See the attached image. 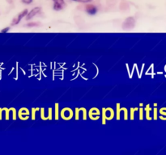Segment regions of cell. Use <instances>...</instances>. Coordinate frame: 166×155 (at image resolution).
Masks as SVG:
<instances>
[{"mask_svg": "<svg viewBox=\"0 0 166 155\" xmlns=\"http://www.w3.org/2000/svg\"><path fill=\"white\" fill-rule=\"evenodd\" d=\"M85 11L87 12V13L90 14V15H95L97 12V8L92 4H87L85 6Z\"/></svg>", "mask_w": 166, "mask_h": 155, "instance_id": "5", "label": "cell"}, {"mask_svg": "<svg viewBox=\"0 0 166 155\" xmlns=\"http://www.w3.org/2000/svg\"><path fill=\"white\" fill-rule=\"evenodd\" d=\"M9 27H6V28H4V29H2V31H1V32H7L9 31Z\"/></svg>", "mask_w": 166, "mask_h": 155, "instance_id": "9", "label": "cell"}, {"mask_svg": "<svg viewBox=\"0 0 166 155\" xmlns=\"http://www.w3.org/2000/svg\"><path fill=\"white\" fill-rule=\"evenodd\" d=\"M41 8L40 7H34L33 9L31 10V12H28L27 16H26V20H30L31 19L33 18L36 15H37L39 12H41Z\"/></svg>", "mask_w": 166, "mask_h": 155, "instance_id": "4", "label": "cell"}, {"mask_svg": "<svg viewBox=\"0 0 166 155\" xmlns=\"http://www.w3.org/2000/svg\"><path fill=\"white\" fill-rule=\"evenodd\" d=\"M28 12V10L25 9L24 10L23 12H21V13L18 14V15L13 19V20H12V25H16V24H18V23H20V21L21 20V19L24 18L25 16H27Z\"/></svg>", "mask_w": 166, "mask_h": 155, "instance_id": "2", "label": "cell"}, {"mask_svg": "<svg viewBox=\"0 0 166 155\" xmlns=\"http://www.w3.org/2000/svg\"><path fill=\"white\" fill-rule=\"evenodd\" d=\"M73 1L78 2H83V3H87V2H92V0H73Z\"/></svg>", "mask_w": 166, "mask_h": 155, "instance_id": "7", "label": "cell"}, {"mask_svg": "<svg viewBox=\"0 0 166 155\" xmlns=\"http://www.w3.org/2000/svg\"><path fill=\"white\" fill-rule=\"evenodd\" d=\"M40 25V23H36V22H32V23H28V27H36V26Z\"/></svg>", "mask_w": 166, "mask_h": 155, "instance_id": "6", "label": "cell"}, {"mask_svg": "<svg viewBox=\"0 0 166 155\" xmlns=\"http://www.w3.org/2000/svg\"><path fill=\"white\" fill-rule=\"evenodd\" d=\"M134 24H135L134 19L133 17H129V18L126 19V20L123 23V28L125 30L131 29L134 27Z\"/></svg>", "mask_w": 166, "mask_h": 155, "instance_id": "1", "label": "cell"}, {"mask_svg": "<svg viewBox=\"0 0 166 155\" xmlns=\"http://www.w3.org/2000/svg\"><path fill=\"white\" fill-rule=\"evenodd\" d=\"M53 2H54V9L55 11H61L66 6L64 0H53Z\"/></svg>", "mask_w": 166, "mask_h": 155, "instance_id": "3", "label": "cell"}, {"mask_svg": "<svg viewBox=\"0 0 166 155\" xmlns=\"http://www.w3.org/2000/svg\"><path fill=\"white\" fill-rule=\"evenodd\" d=\"M32 1L33 0H21V2L23 3H25V4H30V3H32Z\"/></svg>", "mask_w": 166, "mask_h": 155, "instance_id": "8", "label": "cell"}]
</instances>
